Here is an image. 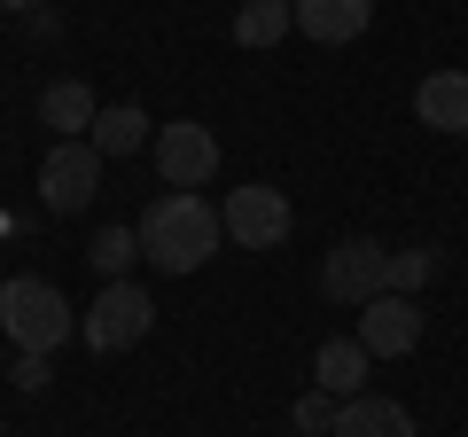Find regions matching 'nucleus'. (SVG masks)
I'll return each instance as SVG.
<instances>
[{
    "label": "nucleus",
    "instance_id": "nucleus-1",
    "mask_svg": "<svg viewBox=\"0 0 468 437\" xmlns=\"http://www.w3.org/2000/svg\"><path fill=\"white\" fill-rule=\"evenodd\" d=\"M218 242H227V218L203 196H187V187H165V196L141 211V258H149L156 273H196Z\"/></svg>",
    "mask_w": 468,
    "mask_h": 437
},
{
    "label": "nucleus",
    "instance_id": "nucleus-2",
    "mask_svg": "<svg viewBox=\"0 0 468 437\" xmlns=\"http://www.w3.org/2000/svg\"><path fill=\"white\" fill-rule=\"evenodd\" d=\"M0 328H8V344L32 359L63 352L70 336H79V313H70V297L55 282H39V273H16V282H0Z\"/></svg>",
    "mask_w": 468,
    "mask_h": 437
},
{
    "label": "nucleus",
    "instance_id": "nucleus-3",
    "mask_svg": "<svg viewBox=\"0 0 468 437\" xmlns=\"http://www.w3.org/2000/svg\"><path fill=\"white\" fill-rule=\"evenodd\" d=\"M149 328H156V304H149V289H141V282H101V297L79 313L86 352H133Z\"/></svg>",
    "mask_w": 468,
    "mask_h": 437
},
{
    "label": "nucleus",
    "instance_id": "nucleus-4",
    "mask_svg": "<svg viewBox=\"0 0 468 437\" xmlns=\"http://www.w3.org/2000/svg\"><path fill=\"white\" fill-rule=\"evenodd\" d=\"M390 289V250L383 242H367V235H344V242H328V258H320V297L328 304H375Z\"/></svg>",
    "mask_w": 468,
    "mask_h": 437
},
{
    "label": "nucleus",
    "instance_id": "nucleus-5",
    "mask_svg": "<svg viewBox=\"0 0 468 437\" xmlns=\"http://www.w3.org/2000/svg\"><path fill=\"white\" fill-rule=\"evenodd\" d=\"M149 156H156V180H165V187L203 196V187H211V172H218V133H211L203 118H172V125H156Z\"/></svg>",
    "mask_w": 468,
    "mask_h": 437
},
{
    "label": "nucleus",
    "instance_id": "nucleus-6",
    "mask_svg": "<svg viewBox=\"0 0 468 437\" xmlns=\"http://www.w3.org/2000/svg\"><path fill=\"white\" fill-rule=\"evenodd\" d=\"M218 218H227V242H234V250H282L289 227H297L289 196H282V187H266V180L234 187V196L218 203Z\"/></svg>",
    "mask_w": 468,
    "mask_h": 437
},
{
    "label": "nucleus",
    "instance_id": "nucleus-7",
    "mask_svg": "<svg viewBox=\"0 0 468 437\" xmlns=\"http://www.w3.org/2000/svg\"><path fill=\"white\" fill-rule=\"evenodd\" d=\"M101 165H110V156H101L94 141H55L48 165H39V203H48L55 218L86 211V203L101 196Z\"/></svg>",
    "mask_w": 468,
    "mask_h": 437
},
{
    "label": "nucleus",
    "instance_id": "nucleus-8",
    "mask_svg": "<svg viewBox=\"0 0 468 437\" xmlns=\"http://www.w3.org/2000/svg\"><path fill=\"white\" fill-rule=\"evenodd\" d=\"M359 344H367L375 359H406L421 344V304L414 297H375V304H359Z\"/></svg>",
    "mask_w": 468,
    "mask_h": 437
},
{
    "label": "nucleus",
    "instance_id": "nucleus-9",
    "mask_svg": "<svg viewBox=\"0 0 468 437\" xmlns=\"http://www.w3.org/2000/svg\"><path fill=\"white\" fill-rule=\"evenodd\" d=\"M367 368H375V352H367L359 336H328V344L313 352V390H328V399L344 406V399L367 390Z\"/></svg>",
    "mask_w": 468,
    "mask_h": 437
},
{
    "label": "nucleus",
    "instance_id": "nucleus-10",
    "mask_svg": "<svg viewBox=\"0 0 468 437\" xmlns=\"http://www.w3.org/2000/svg\"><path fill=\"white\" fill-rule=\"evenodd\" d=\"M414 118L430 133H468V70H430L414 86Z\"/></svg>",
    "mask_w": 468,
    "mask_h": 437
},
{
    "label": "nucleus",
    "instance_id": "nucleus-11",
    "mask_svg": "<svg viewBox=\"0 0 468 437\" xmlns=\"http://www.w3.org/2000/svg\"><path fill=\"white\" fill-rule=\"evenodd\" d=\"M375 24V0H297V32L320 39V48H344Z\"/></svg>",
    "mask_w": 468,
    "mask_h": 437
},
{
    "label": "nucleus",
    "instance_id": "nucleus-12",
    "mask_svg": "<svg viewBox=\"0 0 468 437\" xmlns=\"http://www.w3.org/2000/svg\"><path fill=\"white\" fill-rule=\"evenodd\" d=\"M94 118H101V101H94L86 79H55L48 94H39V125H55V141H86Z\"/></svg>",
    "mask_w": 468,
    "mask_h": 437
},
{
    "label": "nucleus",
    "instance_id": "nucleus-13",
    "mask_svg": "<svg viewBox=\"0 0 468 437\" xmlns=\"http://www.w3.org/2000/svg\"><path fill=\"white\" fill-rule=\"evenodd\" d=\"M328 437H414V414H406L399 399H375V390H359V399L335 406V430Z\"/></svg>",
    "mask_w": 468,
    "mask_h": 437
},
{
    "label": "nucleus",
    "instance_id": "nucleus-14",
    "mask_svg": "<svg viewBox=\"0 0 468 437\" xmlns=\"http://www.w3.org/2000/svg\"><path fill=\"white\" fill-rule=\"evenodd\" d=\"M86 141H94L101 156H141V141H156V125L141 118V101H110V110L94 118V133H86Z\"/></svg>",
    "mask_w": 468,
    "mask_h": 437
},
{
    "label": "nucleus",
    "instance_id": "nucleus-15",
    "mask_svg": "<svg viewBox=\"0 0 468 437\" xmlns=\"http://www.w3.org/2000/svg\"><path fill=\"white\" fill-rule=\"evenodd\" d=\"M289 32H297V0H242V16H234L242 48H282Z\"/></svg>",
    "mask_w": 468,
    "mask_h": 437
},
{
    "label": "nucleus",
    "instance_id": "nucleus-16",
    "mask_svg": "<svg viewBox=\"0 0 468 437\" xmlns=\"http://www.w3.org/2000/svg\"><path fill=\"white\" fill-rule=\"evenodd\" d=\"M86 258H94L101 282H125V266L141 258V227H101V235L86 242Z\"/></svg>",
    "mask_w": 468,
    "mask_h": 437
},
{
    "label": "nucleus",
    "instance_id": "nucleus-17",
    "mask_svg": "<svg viewBox=\"0 0 468 437\" xmlns=\"http://www.w3.org/2000/svg\"><path fill=\"white\" fill-rule=\"evenodd\" d=\"M437 282V250L414 242V250H390V297H414V289Z\"/></svg>",
    "mask_w": 468,
    "mask_h": 437
},
{
    "label": "nucleus",
    "instance_id": "nucleus-18",
    "mask_svg": "<svg viewBox=\"0 0 468 437\" xmlns=\"http://www.w3.org/2000/svg\"><path fill=\"white\" fill-rule=\"evenodd\" d=\"M297 430H304V437L335 430V399H328V390H313V399H297Z\"/></svg>",
    "mask_w": 468,
    "mask_h": 437
},
{
    "label": "nucleus",
    "instance_id": "nucleus-19",
    "mask_svg": "<svg viewBox=\"0 0 468 437\" xmlns=\"http://www.w3.org/2000/svg\"><path fill=\"white\" fill-rule=\"evenodd\" d=\"M16 383H24V390H48V359H32V352H16Z\"/></svg>",
    "mask_w": 468,
    "mask_h": 437
},
{
    "label": "nucleus",
    "instance_id": "nucleus-20",
    "mask_svg": "<svg viewBox=\"0 0 468 437\" xmlns=\"http://www.w3.org/2000/svg\"><path fill=\"white\" fill-rule=\"evenodd\" d=\"M0 8H8V16H32V8H39V0H0Z\"/></svg>",
    "mask_w": 468,
    "mask_h": 437
}]
</instances>
